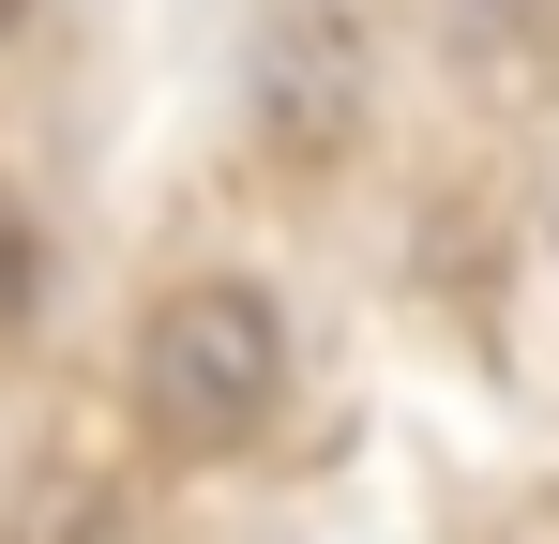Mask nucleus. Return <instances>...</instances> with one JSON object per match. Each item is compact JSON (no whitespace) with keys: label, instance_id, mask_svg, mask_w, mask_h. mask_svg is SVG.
I'll use <instances>...</instances> for the list:
<instances>
[{"label":"nucleus","instance_id":"7ed1b4c3","mask_svg":"<svg viewBox=\"0 0 559 544\" xmlns=\"http://www.w3.org/2000/svg\"><path fill=\"white\" fill-rule=\"evenodd\" d=\"M0 544H121V469L106 453H31L15 499H0Z\"/></svg>","mask_w":559,"mask_h":544},{"label":"nucleus","instance_id":"f03ea898","mask_svg":"<svg viewBox=\"0 0 559 544\" xmlns=\"http://www.w3.org/2000/svg\"><path fill=\"white\" fill-rule=\"evenodd\" d=\"M378 121V31L348 0H273L242 46V152L273 181H333Z\"/></svg>","mask_w":559,"mask_h":544},{"label":"nucleus","instance_id":"20e7f679","mask_svg":"<svg viewBox=\"0 0 559 544\" xmlns=\"http://www.w3.org/2000/svg\"><path fill=\"white\" fill-rule=\"evenodd\" d=\"M46 303H61V243H46V212L0 181V363L46 333Z\"/></svg>","mask_w":559,"mask_h":544},{"label":"nucleus","instance_id":"f257e3e1","mask_svg":"<svg viewBox=\"0 0 559 544\" xmlns=\"http://www.w3.org/2000/svg\"><path fill=\"white\" fill-rule=\"evenodd\" d=\"M302 393V333H287L273 272H167L136 348H121V424L167 453V469H227L258 453Z\"/></svg>","mask_w":559,"mask_h":544},{"label":"nucleus","instance_id":"39448f33","mask_svg":"<svg viewBox=\"0 0 559 544\" xmlns=\"http://www.w3.org/2000/svg\"><path fill=\"white\" fill-rule=\"evenodd\" d=\"M31 15H46V0H0V46H31Z\"/></svg>","mask_w":559,"mask_h":544}]
</instances>
